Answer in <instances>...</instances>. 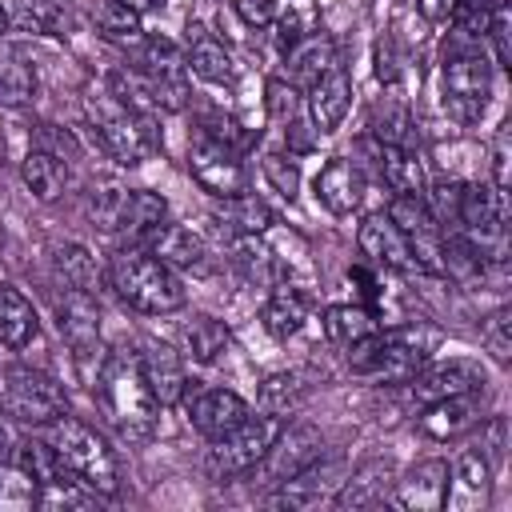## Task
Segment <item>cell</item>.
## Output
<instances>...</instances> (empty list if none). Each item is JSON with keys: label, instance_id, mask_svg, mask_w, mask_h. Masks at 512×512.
Wrapping results in <instances>:
<instances>
[{"label": "cell", "instance_id": "ab89813d", "mask_svg": "<svg viewBox=\"0 0 512 512\" xmlns=\"http://www.w3.org/2000/svg\"><path fill=\"white\" fill-rule=\"evenodd\" d=\"M424 196H428V216L436 220V224H460V196H464V184L460 180H440L436 188H424Z\"/></svg>", "mask_w": 512, "mask_h": 512}, {"label": "cell", "instance_id": "1f68e13d", "mask_svg": "<svg viewBox=\"0 0 512 512\" xmlns=\"http://www.w3.org/2000/svg\"><path fill=\"white\" fill-rule=\"evenodd\" d=\"M228 328L216 320V316H192L184 324V352L196 360V364H212L220 360V352H228Z\"/></svg>", "mask_w": 512, "mask_h": 512}, {"label": "cell", "instance_id": "9c48e42d", "mask_svg": "<svg viewBox=\"0 0 512 512\" xmlns=\"http://www.w3.org/2000/svg\"><path fill=\"white\" fill-rule=\"evenodd\" d=\"M320 456H324V436H320V428H312V424H284L280 436L272 440V448L256 460L252 484L276 488V484H284L288 476H296L300 468H308V464L320 460Z\"/></svg>", "mask_w": 512, "mask_h": 512}, {"label": "cell", "instance_id": "11a10c76", "mask_svg": "<svg viewBox=\"0 0 512 512\" xmlns=\"http://www.w3.org/2000/svg\"><path fill=\"white\" fill-rule=\"evenodd\" d=\"M8 32V16H4V8H0V36Z\"/></svg>", "mask_w": 512, "mask_h": 512}, {"label": "cell", "instance_id": "8fae6325", "mask_svg": "<svg viewBox=\"0 0 512 512\" xmlns=\"http://www.w3.org/2000/svg\"><path fill=\"white\" fill-rule=\"evenodd\" d=\"M184 412H188V424L204 436V440H216L224 432H232L236 424H244L252 412H248V400L236 396L232 388H196L188 384L184 396H180Z\"/></svg>", "mask_w": 512, "mask_h": 512}, {"label": "cell", "instance_id": "83f0119b", "mask_svg": "<svg viewBox=\"0 0 512 512\" xmlns=\"http://www.w3.org/2000/svg\"><path fill=\"white\" fill-rule=\"evenodd\" d=\"M20 176H24V184H28V192H32L36 200H56V196L68 188V168H64V160H60L56 152H48V148H32V152L20 160Z\"/></svg>", "mask_w": 512, "mask_h": 512}, {"label": "cell", "instance_id": "c3c4849f", "mask_svg": "<svg viewBox=\"0 0 512 512\" xmlns=\"http://www.w3.org/2000/svg\"><path fill=\"white\" fill-rule=\"evenodd\" d=\"M232 8H236V16H240L244 24H252V28H264V24L276 20V0H232Z\"/></svg>", "mask_w": 512, "mask_h": 512}, {"label": "cell", "instance_id": "f35d334b", "mask_svg": "<svg viewBox=\"0 0 512 512\" xmlns=\"http://www.w3.org/2000/svg\"><path fill=\"white\" fill-rule=\"evenodd\" d=\"M56 268L64 272L68 288H84V292L96 288V256H92L88 248H80V244H64V248L56 252Z\"/></svg>", "mask_w": 512, "mask_h": 512}, {"label": "cell", "instance_id": "d4e9b609", "mask_svg": "<svg viewBox=\"0 0 512 512\" xmlns=\"http://www.w3.org/2000/svg\"><path fill=\"white\" fill-rule=\"evenodd\" d=\"M260 320H264L268 336L288 340V336H296V332L304 328V320H308V296H304L300 288H292V284H276L272 296H268L264 308H260Z\"/></svg>", "mask_w": 512, "mask_h": 512}, {"label": "cell", "instance_id": "db71d44e", "mask_svg": "<svg viewBox=\"0 0 512 512\" xmlns=\"http://www.w3.org/2000/svg\"><path fill=\"white\" fill-rule=\"evenodd\" d=\"M8 456H12V436H8V428L0 424V464H8Z\"/></svg>", "mask_w": 512, "mask_h": 512}, {"label": "cell", "instance_id": "74e56055", "mask_svg": "<svg viewBox=\"0 0 512 512\" xmlns=\"http://www.w3.org/2000/svg\"><path fill=\"white\" fill-rule=\"evenodd\" d=\"M304 400V384L296 372H276L260 384V408L272 412V416H284L288 408H296Z\"/></svg>", "mask_w": 512, "mask_h": 512}, {"label": "cell", "instance_id": "6f0895ef", "mask_svg": "<svg viewBox=\"0 0 512 512\" xmlns=\"http://www.w3.org/2000/svg\"><path fill=\"white\" fill-rule=\"evenodd\" d=\"M0 244H4V236H0Z\"/></svg>", "mask_w": 512, "mask_h": 512}, {"label": "cell", "instance_id": "5bb4252c", "mask_svg": "<svg viewBox=\"0 0 512 512\" xmlns=\"http://www.w3.org/2000/svg\"><path fill=\"white\" fill-rule=\"evenodd\" d=\"M484 384V368L472 360H448V364H424L412 380H408V396L416 404H432L444 396H464L476 392Z\"/></svg>", "mask_w": 512, "mask_h": 512}, {"label": "cell", "instance_id": "277c9868", "mask_svg": "<svg viewBox=\"0 0 512 512\" xmlns=\"http://www.w3.org/2000/svg\"><path fill=\"white\" fill-rule=\"evenodd\" d=\"M52 448L60 452L64 468L72 472L76 484H84L96 496H116L120 492V464L112 456V448L104 444V436L96 428H88L76 416H56L52 420Z\"/></svg>", "mask_w": 512, "mask_h": 512}, {"label": "cell", "instance_id": "7dc6e473", "mask_svg": "<svg viewBox=\"0 0 512 512\" xmlns=\"http://www.w3.org/2000/svg\"><path fill=\"white\" fill-rule=\"evenodd\" d=\"M264 92H268L264 96L268 116H276V120H292L296 116V84L292 80H268Z\"/></svg>", "mask_w": 512, "mask_h": 512}, {"label": "cell", "instance_id": "ba28073f", "mask_svg": "<svg viewBox=\"0 0 512 512\" xmlns=\"http://www.w3.org/2000/svg\"><path fill=\"white\" fill-rule=\"evenodd\" d=\"M284 420L264 412V416H248L244 424H236L232 432L216 436L212 448H208V472L216 480H228V476H244L256 468V460L272 448V440L280 436Z\"/></svg>", "mask_w": 512, "mask_h": 512}, {"label": "cell", "instance_id": "bcb514c9", "mask_svg": "<svg viewBox=\"0 0 512 512\" xmlns=\"http://www.w3.org/2000/svg\"><path fill=\"white\" fill-rule=\"evenodd\" d=\"M276 24V44L288 52V48H296L304 36H312L316 28H312V16L308 12H300V8H292L288 16H280V20H272Z\"/></svg>", "mask_w": 512, "mask_h": 512}, {"label": "cell", "instance_id": "4dcf8cb0", "mask_svg": "<svg viewBox=\"0 0 512 512\" xmlns=\"http://www.w3.org/2000/svg\"><path fill=\"white\" fill-rule=\"evenodd\" d=\"M372 332H376V312L364 308V304H332L324 312V336L340 348H348V344H356Z\"/></svg>", "mask_w": 512, "mask_h": 512}, {"label": "cell", "instance_id": "e0dca14e", "mask_svg": "<svg viewBox=\"0 0 512 512\" xmlns=\"http://www.w3.org/2000/svg\"><path fill=\"white\" fill-rule=\"evenodd\" d=\"M184 64L208 84H236V60L204 24L184 28Z\"/></svg>", "mask_w": 512, "mask_h": 512}, {"label": "cell", "instance_id": "7a4b0ae2", "mask_svg": "<svg viewBox=\"0 0 512 512\" xmlns=\"http://www.w3.org/2000/svg\"><path fill=\"white\" fill-rule=\"evenodd\" d=\"M96 396L108 412V420L128 436V440H148L156 432V396L144 384L140 356L132 348H116L100 360L96 368Z\"/></svg>", "mask_w": 512, "mask_h": 512}, {"label": "cell", "instance_id": "ffe728a7", "mask_svg": "<svg viewBox=\"0 0 512 512\" xmlns=\"http://www.w3.org/2000/svg\"><path fill=\"white\" fill-rule=\"evenodd\" d=\"M164 216H168L164 196H156V192H148V188H128L124 212H120V224H116V236H124L128 248L152 244V236L164 228Z\"/></svg>", "mask_w": 512, "mask_h": 512}, {"label": "cell", "instance_id": "d6986e66", "mask_svg": "<svg viewBox=\"0 0 512 512\" xmlns=\"http://www.w3.org/2000/svg\"><path fill=\"white\" fill-rule=\"evenodd\" d=\"M316 200L332 212V216H348L352 208H360V200H364V176H360V168L352 164V160H344V156H336V160H328L324 168H320V176H316Z\"/></svg>", "mask_w": 512, "mask_h": 512}, {"label": "cell", "instance_id": "f546056e", "mask_svg": "<svg viewBox=\"0 0 512 512\" xmlns=\"http://www.w3.org/2000/svg\"><path fill=\"white\" fill-rule=\"evenodd\" d=\"M12 464H20L40 488L44 484H56V480H68L72 472L64 468V460H60V452L52 448V440H20L16 448H12Z\"/></svg>", "mask_w": 512, "mask_h": 512}, {"label": "cell", "instance_id": "3957f363", "mask_svg": "<svg viewBox=\"0 0 512 512\" xmlns=\"http://www.w3.org/2000/svg\"><path fill=\"white\" fill-rule=\"evenodd\" d=\"M108 284L116 288V296L128 308H136L144 316H164V312L184 308L180 276L144 248H120L108 260Z\"/></svg>", "mask_w": 512, "mask_h": 512}, {"label": "cell", "instance_id": "e575fe53", "mask_svg": "<svg viewBox=\"0 0 512 512\" xmlns=\"http://www.w3.org/2000/svg\"><path fill=\"white\" fill-rule=\"evenodd\" d=\"M24 28L44 36H64L72 28V4L68 0H16Z\"/></svg>", "mask_w": 512, "mask_h": 512}, {"label": "cell", "instance_id": "8d00e7d4", "mask_svg": "<svg viewBox=\"0 0 512 512\" xmlns=\"http://www.w3.org/2000/svg\"><path fill=\"white\" fill-rule=\"evenodd\" d=\"M36 492L40 484L20 468V464H0V512H24L36 508Z\"/></svg>", "mask_w": 512, "mask_h": 512}, {"label": "cell", "instance_id": "f907efd6", "mask_svg": "<svg viewBox=\"0 0 512 512\" xmlns=\"http://www.w3.org/2000/svg\"><path fill=\"white\" fill-rule=\"evenodd\" d=\"M376 76H380V84H396V76H400V64H396V52H392L388 36L376 44Z\"/></svg>", "mask_w": 512, "mask_h": 512}, {"label": "cell", "instance_id": "30bf717a", "mask_svg": "<svg viewBox=\"0 0 512 512\" xmlns=\"http://www.w3.org/2000/svg\"><path fill=\"white\" fill-rule=\"evenodd\" d=\"M188 168H192L196 184L220 200L248 192V168L240 164V152L212 140L208 132H196V140L188 144Z\"/></svg>", "mask_w": 512, "mask_h": 512}, {"label": "cell", "instance_id": "ac0fdd59", "mask_svg": "<svg viewBox=\"0 0 512 512\" xmlns=\"http://www.w3.org/2000/svg\"><path fill=\"white\" fill-rule=\"evenodd\" d=\"M348 104H352V80L340 64H332L320 80L308 84V112L316 132H336L348 116Z\"/></svg>", "mask_w": 512, "mask_h": 512}, {"label": "cell", "instance_id": "836d02e7", "mask_svg": "<svg viewBox=\"0 0 512 512\" xmlns=\"http://www.w3.org/2000/svg\"><path fill=\"white\" fill-rule=\"evenodd\" d=\"M96 28L104 40H116V44H140L144 28H140V12L128 8L124 0H100L96 8Z\"/></svg>", "mask_w": 512, "mask_h": 512}, {"label": "cell", "instance_id": "44dd1931", "mask_svg": "<svg viewBox=\"0 0 512 512\" xmlns=\"http://www.w3.org/2000/svg\"><path fill=\"white\" fill-rule=\"evenodd\" d=\"M140 372H144V384H148V392L156 396L160 408L180 404V396L188 388V376H184L180 356L168 344H148L144 356H140Z\"/></svg>", "mask_w": 512, "mask_h": 512}, {"label": "cell", "instance_id": "603a6c76", "mask_svg": "<svg viewBox=\"0 0 512 512\" xmlns=\"http://www.w3.org/2000/svg\"><path fill=\"white\" fill-rule=\"evenodd\" d=\"M388 492H392V464L368 460L348 480H340V488L332 492V504L336 508H368V504H380Z\"/></svg>", "mask_w": 512, "mask_h": 512}, {"label": "cell", "instance_id": "f5cc1de1", "mask_svg": "<svg viewBox=\"0 0 512 512\" xmlns=\"http://www.w3.org/2000/svg\"><path fill=\"white\" fill-rule=\"evenodd\" d=\"M124 4H128V8H136L140 16H144V12H160V8H164V0H124Z\"/></svg>", "mask_w": 512, "mask_h": 512}, {"label": "cell", "instance_id": "f6af8a7d", "mask_svg": "<svg viewBox=\"0 0 512 512\" xmlns=\"http://www.w3.org/2000/svg\"><path fill=\"white\" fill-rule=\"evenodd\" d=\"M488 460H492V468L504 460V444H508V420L504 416H492V420H484L480 424V432H476V440H472Z\"/></svg>", "mask_w": 512, "mask_h": 512}, {"label": "cell", "instance_id": "7402d4cb", "mask_svg": "<svg viewBox=\"0 0 512 512\" xmlns=\"http://www.w3.org/2000/svg\"><path fill=\"white\" fill-rule=\"evenodd\" d=\"M148 252H152L160 264H168L172 272H204V268H208V248H204V240H200L192 228H184V224H164V228L152 236Z\"/></svg>", "mask_w": 512, "mask_h": 512}, {"label": "cell", "instance_id": "2e32d148", "mask_svg": "<svg viewBox=\"0 0 512 512\" xmlns=\"http://www.w3.org/2000/svg\"><path fill=\"white\" fill-rule=\"evenodd\" d=\"M336 484H340V464L320 456L308 468H300L296 476H288L284 484H276V492L268 496V504L272 508H312V504L328 500Z\"/></svg>", "mask_w": 512, "mask_h": 512}, {"label": "cell", "instance_id": "816d5d0a", "mask_svg": "<svg viewBox=\"0 0 512 512\" xmlns=\"http://www.w3.org/2000/svg\"><path fill=\"white\" fill-rule=\"evenodd\" d=\"M416 4H420V16L428 24H444V20H452V12H456L460 0H416Z\"/></svg>", "mask_w": 512, "mask_h": 512}, {"label": "cell", "instance_id": "7bdbcfd3", "mask_svg": "<svg viewBox=\"0 0 512 512\" xmlns=\"http://www.w3.org/2000/svg\"><path fill=\"white\" fill-rule=\"evenodd\" d=\"M124 196H128V188H116V184H104L92 196V220L100 224V232L116 236V224H120V212H124Z\"/></svg>", "mask_w": 512, "mask_h": 512}, {"label": "cell", "instance_id": "ee69618b", "mask_svg": "<svg viewBox=\"0 0 512 512\" xmlns=\"http://www.w3.org/2000/svg\"><path fill=\"white\" fill-rule=\"evenodd\" d=\"M508 28H512L508 4H504V0H496V4H492V16H488L484 36L492 40V48H496V64H504V68H508V60H512V40H508Z\"/></svg>", "mask_w": 512, "mask_h": 512}, {"label": "cell", "instance_id": "52a82bcc", "mask_svg": "<svg viewBox=\"0 0 512 512\" xmlns=\"http://www.w3.org/2000/svg\"><path fill=\"white\" fill-rule=\"evenodd\" d=\"M444 108L460 120L472 124L484 116L488 96H492V64L476 44H456L444 52Z\"/></svg>", "mask_w": 512, "mask_h": 512}, {"label": "cell", "instance_id": "4316f807", "mask_svg": "<svg viewBox=\"0 0 512 512\" xmlns=\"http://www.w3.org/2000/svg\"><path fill=\"white\" fill-rule=\"evenodd\" d=\"M36 328H40V320H36L32 300L20 288L0 284V344L4 348H24L36 336Z\"/></svg>", "mask_w": 512, "mask_h": 512}, {"label": "cell", "instance_id": "4fadbf2b", "mask_svg": "<svg viewBox=\"0 0 512 512\" xmlns=\"http://www.w3.org/2000/svg\"><path fill=\"white\" fill-rule=\"evenodd\" d=\"M56 324H60V336L68 340V348L80 364L100 352V304L92 300V292L68 288L56 300Z\"/></svg>", "mask_w": 512, "mask_h": 512}, {"label": "cell", "instance_id": "cb8c5ba5", "mask_svg": "<svg viewBox=\"0 0 512 512\" xmlns=\"http://www.w3.org/2000/svg\"><path fill=\"white\" fill-rule=\"evenodd\" d=\"M376 168H380V180L396 196H424V188H428L420 156L408 152L404 144H376Z\"/></svg>", "mask_w": 512, "mask_h": 512}, {"label": "cell", "instance_id": "484cf974", "mask_svg": "<svg viewBox=\"0 0 512 512\" xmlns=\"http://www.w3.org/2000/svg\"><path fill=\"white\" fill-rule=\"evenodd\" d=\"M472 424H476V400H472V392L432 400L420 412V432H428L432 440H452V436H460Z\"/></svg>", "mask_w": 512, "mask_h": 512}, {"label": "cell", "instance_id": "7c38bea8", "mask_svg": "<svg viewBox=\"0 0 512 512\" xmlns=\"http://www.w3.org/2000/svg\"><path fill=\"white\" fill-rule=\"evenodd\" d=\"M452 492V468L448 460H420L400 480H392V504L408 512H440Z\"/></svg>", "mask_w": 512, "mask_h": 512}, {"label": "cell", "instance_id": "d6a6232c", "mask_svg": "<svg viewBox=\"0 0 512 512\" xmlns=\"http://www.w3.org/2000/svg\"><path fill=\"white\" fill-rule=\"evenodd\" d=\"M220 216L228 220V228H232L236 236H260V232L272 228V208H268L260 196H252V192L228 196Z\"/></svg>", "mask_w": 512, "mask_h": 512}, {"label": "cell", "instance_id": "60d3db41", "mask_svg": "<svg viewBox=\"0 0 512 512\" xmlns=\"http://www.w3.org/2000/svg\"><path fill=\"white\" fill-rule=\"evenodd\" d=\"M32 92H36L32 64H24L20 56H12V60L0 68V100H8V104H24V100H32Z\"/></svg>", "mask_w": 512, "mask_h": 512}, {"label": "cell", "instance_id": "9a60e30c", "mask_svg": "<svg viewBox=\"0 0 512 512\" xmlns=\"http://www.w3.org/2000/svg\"><path fill=\"white\" fill-rule=\"evenodd\" d=\"M356 244H360V252H364L372 264H380V268H392V272H404V276L416 272V260H412V252H408V240H404V232L392 224L388 212H372V216L360 224Z\"/></svg>", "mask_w": 512, "mask_h": 512}, {"label": "cell", "instance_id": "b9f144b4", "mask_svg": "<svg viewBox=\"0 0 512 512\" xmlns=\"http://www.w3.org/2000/svg\"><path fill=\"white\" fill-rule=\"evenodd\" d=\"M264 176H268V184H272L284 200H296V192H300V164H296L292 156L268 152V156H264Z\"/></svg>", "mask_w": 512, "mask_h": 512}, {"label": "cell", "instance_id": "6da1fadb", "mask_svg": "<svg viewBox=\"0 0 512 512\" xmlns=\"http://www.w3.org/2000/svg\"><path fill=\"white\" fill-rule=\"evenodd\" d=\"M444 332L432 324H396L376 328L372 336L348 344V368L376 384H408L440 348Z\"/></svg>", "mask_w": 512, "mask_h": 512}, {"label": "cell", "instance_id": "5b68a950", "mask_svg": "<svg viewBox=\"0 0 512 512\" xmlns=\"http://www.w3.org/2000/svg\"><path fill=\"white\" fill-rule=\"evenodd\" d=\"M84 112H88V124H92V132L100 136L104 152H108L116 164H124V168L144 164V160L156 152V144H160L156 132H152V116L132 112V108L120 104L112 92H108V96H88Z\"/></svg>", "mask_w": 512, "mask_h": 512}, {"label": "cell", "instance_id": "f1b7e54d", "mask_svg": "<svg viewBox=\"0 0 512 512\" xmlns=\"http://www.w3.org/2000/svg\"><path fill=\"white\" fill-rule=\"evenodd\" d=\"M336 64V44L320 32L304 36L296 48H288V72H292V84H312L320 80L328 68Z\"/></svg>", "mask_w": 512, "mask_h": 512}, {"label": "cell", "instance_id": "d590c367", "mask_svg": "<svg viewBox=\"0 0 512 512\" xmlns=\"http://www.w3.org/2000/svg\"><path fill=\"white\" fill-rule=\"evenodd\" d=\"M492 460L476 448V444H468L460 456H456V464H452V480L464 488V492H472V496H488V488H492Z\"/></svg>", "mask_w": 512, "mask_h": 512}, {"label": "cell", "instance_id": "9f6ffc18", "mask_svg": "<svg viewBox=\"0 0 512 512\" xmlns=\"http://www.w3.org/2000/svg\"><path fill=\"white\" fill-rule=\"evenodd\" d=\"M472 4H492V0H472Z\"/></svg>", "mask_w": 512, "mask_h": 512}, {"label": "cell", "instance_id": "8992f818", "mask_svg": "<svg viewBox=\"0 0 512 512\" xmlns=\"http://www.w3.org/2000/svg\"><path fill=\"white\" fill-rule=\"evenodd\" d=\"M0 412L16 424H52L56 416L68 412V400L48 372L12 364L0 372Z\"/></svg>", "mask_w": 512, "mask_h": 512}, {"label": "cell", "instance_id": "681fc988", "mask_svg": "<svg viewBox=\"0 0 512 512\" xmlns=\"http://www.w3.org/2000/svg\"><path fill=\"white\" fill-rule=\"evenodd\" d=\"M484 340H488L492 356L504 364V360H508V352H512V340H508V312H496V316L488 320V328H484Z\"/></svg>", "mask_w": 512, "mask_h": 512}]
</instances>
